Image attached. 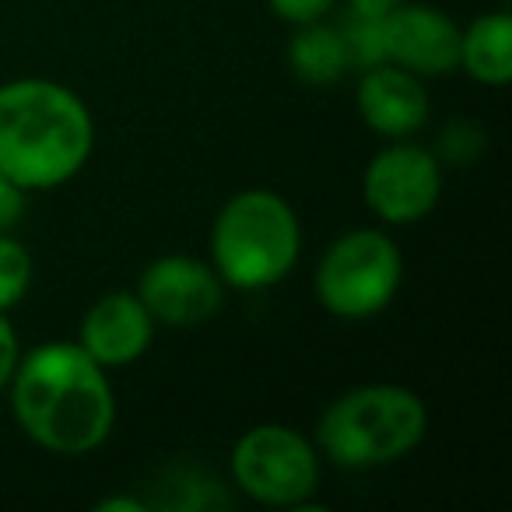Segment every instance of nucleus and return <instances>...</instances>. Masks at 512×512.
Wrapping results in <instances>:
<instances>
[{
	"label": "nucleus",
	"mask_w": 512,
	"mask_h": 512,
	"mask_svg": "<svg viewBox=\"0 0 512 512\" xmlns=\"http://www.w3.org/2000/svg\"><path fill=\"white\" fill-rule=\"evenodd\" d=\"M8 390L22 432L50 453H92L113 432V390L81 344H43L18 365Z\"/></svg>",
	"instance_id": "nucleus-1"
},
{
	"label": "nucleus",
	"mask_w": 512,
	"mask_h": 512,
	"mask_svg": "<svg viewBox=\"0 0 512 512\" xmlns=\"http://www.w3.org/2000/svg\"><path fill=\"white\" fill-rule=\"evenodd\" d=\"M95 123L88 106L46 78L0 85V172L22 190H53L92 158Z\"/></svg>",
	"instance_id": "nucleus-2"
},
{
	"label": "nucleus",
	"mask_w": 512,
	"mask_h": 512,
	"mask_svg": "<svg viewBox=\"0 0 512 512\" xmlns=\"http://www.w3.org/2000/svg\"><path fill=\"white\" fill-rule=\"evenodd\" d=\"M428 432V411L407 386L372 383L337 397L323 411L316 439L320 449L348 470L386 467L421 446Z\"/></svg>",
	"instance_id": "nucleus-3"
},
{
	"label": "nucleus",
	"mask_w": 512,
	"mask_h": 512,
	"mask_svg": "<svg viewBox=\"0 0 512 512\" xmlns=\"http://www.w3.org/2000/svg\"><path fill=\"white\" fill-rule=\"evenodd\" d=\"M302 249L292 204L271 190H242L214 218L211 256L225 285L256 292L271 288L295 267Z\"/></svg>",
	"instance_id": "nucleus-4"
},
{
	"label": "nucleus",
	"mask_w": 512,
	"mask_h": 512,
	"mask_svg": "<svg viewBox=\"0 0 512 512\" xmlns=\"http://www.w3.org/2000/svg\"><path fill=\"white\" fill-rule=\"evenodd\" d=\"M404 278L400 246L379 228H355L323 253L316 295L341 320H369L393 302Z\"/></svg>",
	"instance_id": "nucleus-5"
},
{
	"label": "nucleus",
	"mask_w": 512,
	"mask_h": 512,
	"mask_svg": "<svg viewBox=\"0 0 512 512\" xmlns=\"http://www.w3.org/2000/svg\"><path fill=\"white\" fill-rule=\"evenodd\" d=\"M232 477L256 502L302 505L320 484V460L295 428L256 425L235 442Z\"/></svg>",
	"instance_id": "nucleus-6"
},
{
	"label": "nucleus",
	"mask_w": 512,
	"mask_h": 512,
	"mask_svg": "<svg viewBox=\"0 0 512 512\" xmlns=\"http://www.w3.org/2000/svg\"><path fill=\"white\" fill-rule=\"evenodd\" d=\"M365 204L386 225H411L432 214L442 193L439 158L421 144H393L369 162L362 179Z\"/></svg>",
	"instance_id": "nucleus-7"
},
{
	"label": "nucleus",
	"mask_w": 512,
	"mask_h": 512,
	"mask_svg": "<svg viewBox=\"0 0 512 512\" xmlns=\"http://www.w3.org/2000/svg\"><path fill=\"white\" fill-rule=\"evenodd\" d=\"M137 299L151 313L155 323L165 327H200L211 316H218L225 302V281L218 271L197 260V256H158L155 264L144 267L137 281Z\"/></svg>",
	"instance_id": "nucleus-8"
},
{
	"label": "nucleus",
	"mask_w": 512,
	"mask_h": 512,
	"mask_svg": "<svg viewBox=\"0 0 512 512\" xmlns=\"http://www.w3.org/2000/svg\"><path fill=\"white\" fill-rule=\"evenodd\" d=\"M383 36L386 60L418 78H439L460 67V29L439 8L400 0L383 15Z\"/></svg>",
	"instance_id": "nucleus-9"
},
{
	"label": "nucleus",
	"mask_w": 512,
	"mask_h": 512,
	"mask_svg": "<svg viewBox=\"0 0 512 512\" xmlns=\"http://www.w3.org/2000/svg\"><path fill=\"white\" fill-rule=\"evenodd\" d=\"M151 334H155V320L144 302L130 292H113L85 313L78 344L102 369H116V365L137 362L148 351Z\"/></svg>",
	"instance_id": "nucleus-10"
},
{
	"label": "nucleus",
	"mask_w": 512,
	"mask_h": 512,
	"mask_svg": "<svg viewBox=\"0 0 512 512\" xmlns=\"http://www.w3.org/2000/svg\"><path fill=\"white\" fill-rule=\"evenodd\" d=\"M358 113L365 127L383 137H407L425 127L428 120V92L418 74L397 64L369 67L358 85Z\"/></svg>",
	"instance_id": "nucleus-11"
},
{
	"label": "nucleus",
	"mask_w": 512,
	"mask_h": 512,
	"mask_svg": "<svg viewBox=\"0 0 512 512\" xmlns=\"http://www.w3.org/2000/svg\"><path fill=\"white\" fill-rule=\"evenodd\" d=\"M460 67L488 88H502L512 78V18L505 11L474 18L460 32Z\"/></svg>",
	"instance_id": "nucleus-12"
},
{
	"label": "nucleus",
	"mask_w": 512,
	"mask_h": 512,
	"mask_svg": "<svg viewBox=\"0 0 512 512\" xmlns=\"http://www.w3.org/2000/svg\"><path fill=\"white\" fill-rule=\"evenodd\" d=\"M288 64L299 74V81L313 88H330L344 78L348 71V53H344L341 32L337 25H323L316 22H302L299 32L288 43Z\"/></svg>",
	"instance_id": "nucleus-13"
},
{
	"label": "nucleus",
	"mask_w": 512,
	"mask_h": 512,
	"mask_svg": "<svg viewBox=\"0 0 512 512\" xmlns=\"http://www.w3.org/2000/svg\"><path fill=\"white\" fill-rule=\"evenodd\" d=\"M341 43L348 53V67L369 71V67L386 64V36H383V18L376 15H358L348 8L341 29Z\"/></svg>",
	"instance_id": "nucleus-14"
},
{
	"label": "nucleus",
	"mask_w": 512,
	"mask_h": 512,
	"mask_svg": "<svg viewBox=\"0 0 512 512\" xmlns=\"http://www.w3.org/2000/svg\"><path fill=\"white\" fill-rule=\"evenodd\" d=\"M32 285V256L8 232L0 235V313L25 299Z\"/></svg>",
	"instance_id": "nucleus-15"
},
{
	"label": "nucleus",
	"mask_w": 512,
	"mask_h": 512,
	"mask_svg": "<svg viewBox=\"0 0 512 512\" xmlns=\"http://www.w3.org/2000/svg\"><path fill=\"white\" fill-rule=\"evenodd\" d=\"M484 148V137L477 134V127L470 123H453V127L442 130L439 137V155L449 158V162H474Z\"/></svg>",
	"instance_id": "nucleus-16"
},
{
	"label": "nucleus",
	"mask_w": 512,
	"mask_h": 512,
	"mask_svg": "<svg viewBox=\"0 0 512 512\" xmlns=\"http://www.w3.org/2000/svg\"><path fill=\"white\" fill-rule=\"evenodd\" d=\"M271 11L281 18V22H292V25H302V22H316L323 18L330 8H334L337 0H267Z\"/></svg>",
	"instance_id": "nucleus-17"
},
{
	"label": "nucleus",
	"mask_w": 512,
	"mask_h": 512,
	"mask_svg": "<svg viewBox=\"0 0 512 512\" xmlns=\"http://www.w3.org/2000/svg\"><path fill=\"white\" fill-rule=\"evenodd\" d=\"M25 214V190L0 172V235L11 232V228L22 221Z\"/></svg>",
	"instance_id": "nucleus-18"
},
{
	"label": "nucleus",
	"mask_w": 512,
	"mask_h": 512,
	"mask_svg": "<svg viewBox=\"0 0 512 512\" xmlns=\"http://www.w3.org/2000/svg\"><path fill=\"white\" fill-rule=\"evenodd\" d=\"M15 369H18V334L8 323V316L0 313V393L11 386Z\"/></svg>",
	"instance_id": "nucleus-19"
},
{
	"label": "nucleus",
	"mask_w": 512,
	"mask_h": 512,
	"mask_svg": "<svg viewBox=\"0 0 512 512\" xmlns=\"http://www.w3.org/2000/svg\"><path fill=\"white\" fill-rule=\"evenodd\" d=\"M397 4H400V0H348L351 11H358V15H376V18L390 15Z\"/></svg>",
	"instance_id": "nucleus-20"
},
{
	"label": "nucleus",
	"mask_w": 512,
	"mask_h": 512,
	"mask_svg": "<svg viewBox=\"0 0 512 512\" xmlns=\"http://www.w3.org/2000/svg\"><path fill=\"white\" fill-rule=\"evenodd\" d=\"M116 509H134V512H141L144 502H137V498H109V502H99V512H116Z\"/></svg>",
	"instance_id": "nucleus-21"
}]
</instances>
